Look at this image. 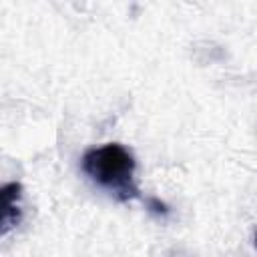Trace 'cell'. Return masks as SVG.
<instances>
[{
	"label": "cell",
	"instance_id": "cell-1",
	"mask_svg": "<svg viewBox=\"0 0 257 257\" xmlns=\"http://www.w3.org/2000/svg\"><path fill=\"white\" fill-rule=\"evenodd\" d=\"M82 173L116 201H131L139 197L135 181V157L118 143L88 149L80 159Z\"/></svg>",
	"mask_w": 257,
	"mask_h": 257
},
{
	"label": "cell",
	"instance_id": "cell-2",
	"mask_svg": "<svg viewBox=\"0 0 257 257\" xmlns=\"http://www.w3.org/2000/svg\"><path fill=\"white\" fill-rule=\"evenodd\" d=\"M2 195V227L0 233L8 235L12 227H16L22 219V209H20V199H22V185L20 183H6L0 189Z\"/></svg>",
	"mask_w": 257,
	"mask_h": 257
},
{
	"label": "cell",
	"instance_id": "cell-3",
	"mask_svg": "<svg viewBox=\"0 0 257 257\" xmlns=\"http://www.w3.org/2000/svg\"><path fill=\"white\" fill-rule=\"evenodd\" d=\"M149 205H155V209H153V211H157V213H163V215L169 211V209H167V205H165V203H161L159 199H149Z\"/></svg>",
	"mask_w": 257,
	"mask_h": 257
},
{
	"label": "cell",
	"instance_id": "cell-4",
	"mask_svg": "<svg viewBox=\"0 0 257 257\" xmlns=\"http://www.w3.org/2000/svg\"><path fill=\"white\" fill-rule=\"evenodd\" d=\"M255 249H257V233H255Z\"/></svg>",
	"mask_w": 257,
	"mask_h": 257
}]
</instances>
